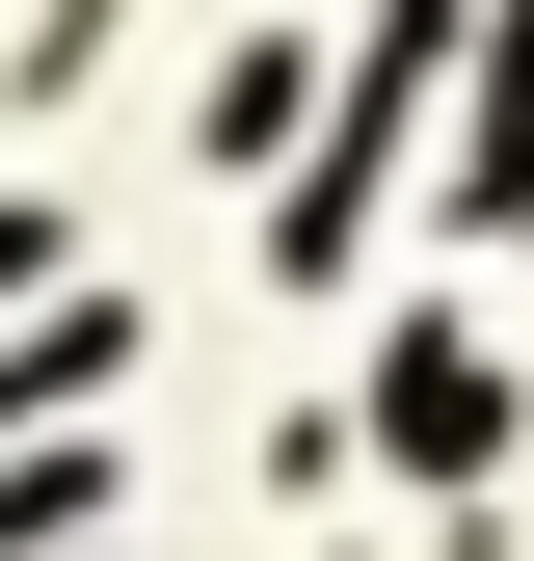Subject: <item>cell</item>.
I'll return each instance as SVG.
<instances>
[{"mask_svg": "<svg viewBox=\"0 0 534 561\" xmlns=\"http://www.w3.org/2000/svg\"><path fill=\"white\" fill-rule=\"evenodd\" d=\"M374 428H400V481H481V428H508V375H481V347H400V375H374Z\"/></svg>", "mask_w": 534, "mask_h": 561, "instance_id": "cell-1", "label": "cell"}, {"mask_svg": "<svg viewBox=\"0 0 534 561\" xmlns=\"http://www.w3.org/2000/svg\"><path fill=\"white\" fill-rule=\"evenodd\" d=\"M27 267H54V215H27V187H0V295H27Z\"/></svg>", "mask_w": 534, "mask_h": 561, "instance_id": "cell-2", "label": "cell"}]
</instances>
